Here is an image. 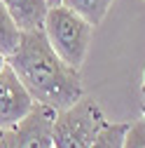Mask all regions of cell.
Instances as JSON below:
<instances>
[{
  "instance_id": "cell-1",
  "label": "cell",
  "mask_w": 145,
  "mask_h": 148,
  "mask_svg": "<svg viewBox=\"0 0 145 148\" xmlns=\"http://www.w3.org/2000/svg\"><path fill=\"white\" fill-rule=\"evenodd\" d=\"M7 64L19 75L35 103L63 110L84 97L80 71L68 66L54 52L42 28L24 31L19 47L7 57Z\"/></svg>"
},
{
  "instance_id": "cell-2",
  "label": "cell",
  "mask_w": 145,
  "mask_h": 148,
  "mask_svg": "<svg viewBox=\"0 0 145 148\" xmlns=\"http://www.w3.org/2000/svg\"><path fill=\"white\" fill-rule=\"evenodd\" d=\"M42 33L47 42L54 47V52L68 66L77 71L82 68L94 35V26L87 19H82L77 12H72L66 5H54L47 10V16L42 21Z\"/></svg>"
},
{
  "instance_id": "cell-3",
  "label": "cell",
  "mask_w": 145,
  "mask_h": 148,
  "mask_svg": "<svg viewBox=\"0 0 145 148\" xmlns=\"http://www.w3.org/2000/svg\"><path fill=\"white\" fill-rule=\"evenodd\" d=\"M105 115L94 97H82L72 106L56 110L51 129L54 148H91L96 134L105 125Z\"/></svg>"
},
{
  "instance_id": "cell-4",
  "label": "cell",
  "mask_w": 145,
  "mask_h": 148,
  "mask_svg": "<svg viewBox=\"0 0 145 148\" xmlns=\"http://www.w3.org/2000/svg\"><path fill=\"white\" fill-rule=\"evenodd\" d=\"M56 110L35 103L30 113L12 129H3V143L0 148H54L51 129Z\"/></svg>"
},
{
  "instance_id": "cell-5",
  "label": "cell",
  "mask_w": 145,
  "mask_h": 148,
  "mask_svg": "<svg viewBox=\"0 0 145 148\" xmlns=\"http://www.w3.org/2000/svg\"><path fill=\"white\" fill-rule=\"evenodd\" d=\"M33 106V97L5 61V66L0 68V129H12L14 125H19Z\"/></svg>"
},
{
  "instance_id": "cell-6",
  "label": "cell",
  "mask_w": 145,
  "mask_h": 148,
  "mask_svg": "<svg viewBox=\"0 0 145 148\" xmlns=\"http://www.w3.org/2000/svg\"><path fill=\"white\" fill-rule=\"evenodd\" d=\"M0 3L7 7V12L21 31L42 28V21L49 10L47 0H0Z\"/></svg>"
},
{
  "instance_id": "cell-7",
  "label": "cell",
  "mask_w": 145,
  "mask_h": 148,
  "mask_svg": "<svg viewBox=\"0 0 145 148\" xmlns=\"http://www.w3.org/2000/svg\"><path fill=\"white\" fill-rule=\"evenodd\" d=\"M115 0H61V5L70 7L72 12H77L82 19H87L91 26L103 24V19L108 16Z\"/></svg>"
},
{
  "instance_id": "cell-8",
  "label": "cell",
  "mask_w": 145,
  "mask_h": 148,
  "mask_svg": "<svg viewBox=\"0 0 145 148\" xmlns=\"http://www.w3.org/2000/svg\"><path fill=\"white\" fill-rule=\"evenodd\" d=\"M21 33L24 31L16 26V21L12 19V14L7 12V7L0 3V54H3L5 59L19 47Z\"/></svg>"
},
{
  "instance_id": "cell-9",
  "label": "cell",
  "mask_w": 145,
  "mask_h": 148,
  "mask_svg": "<svg viewBox=\"0 0 145 148\" xmlns=\"http://www.w3.org/2000/svg\"><path fill=\"white\" fill-rule=\"evenodd\" d=\"M126 125L129 122H105L101 127V132L96 134L91 148H122Z\"/></svg>"
},
{
  "instance_id": "cell-10",
  "label": "cell",
  "mask_w": 145,
  "mask_h": 148,
  "mask_svg": "<svg viewBox=\"0 0 145 148\" xmlns=\"http://www.w3.org/2000/svg\"><path fill=\"white\" fill-rule=\"evenodd\" d=\"M122 148H145V118H138L126 125Z\"/></svg>"
},
{
  "instance_id": "cell-11",
  "label": "cell",
  "mask_w": 145,
  "mask_h": 148,
  "mask_svg": "<svg viewBox=\"0 0 145 148\" xmlns=\"http://www.w3.org/2000/svg\"><path fill=\"white\" fill-rule=\"evenodd\" d=\"M140 92H143V97H145V71H143V80H140Z\"/></svg>"
},
{
  "instance_id": "cell-12",
  "label": "cell",
  "mask_w": 145,
  "mask_h": 148,
  "mask_svg": "<svg viewBox=\"0 0 145 148\" xmlns=\"http://www.w3.org/2000/svg\"><path fill=\"white\" fill-rule=\"evenodd\" d=\"M49 3V7H54V5H61V0H47Z\"/></svg>"
},
{
  "instance_id": "cell-13",
  "label": "cell",
  "mask_w": 145,
  "mask_h": 148,
  "mask_svg": "<svg viewBox=\"0 0 145 148\" xmlns=\"http://www.w3.org/2000/svg\"><path fill=\"white\" fill-rule=\"evenodd\" d=\"M5 61H7V59L3 57V54H0V68H3V66H5Z\"/></svg>"
},
{
  "instance_id": "cell-14",
  "label": "cell",
  "mask_w": 145,
  "mask_h": 148,
  "mask_svg": "<svg viewBox=\"0 0 145 148\" xmlns=\"http://www.w3.org/2000/svg\"><path fill=\"white\" fill-rule=\"evenodd\" d=\"M0 143H3V129H0Z\"/></svg>"
},
{
  "instance_id": "cell-15",
  "label": "cell",
  "mask_w": 145,
  "mask_h": 148,
  "mask_svg": "<svg viewBox=\"0 0 145 148\" xmlns=\"http://www.w3.org/2000/svg\"><path fill=\"white\" fill-rule=\"evenodd\" d=\"M143 118H145V106H143Z\"/></svg>"
}]
</instances>
